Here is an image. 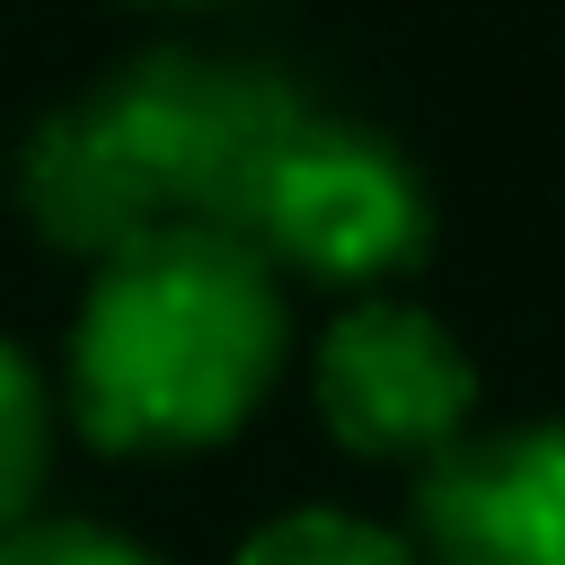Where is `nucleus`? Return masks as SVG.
I'll use <instances>...</instances> for the list:
<instances>
[{"mask_svg":"<svg viewBox=\"0 0 565 565\" xmlns=\"http://www.w3.org/2000/svg\"><path fill=\"white\" fill-rule=\"evenodd\" d=\"M282 371V282L230 230H150L88 274L71 327V424L124 459L230 441Z\"/></svg>","mask_w":565,"mask_h":565,"instance_id":"nucleus-1","label":"nucleus"},{"mask_svg":"<svg viewBox=\"0 0 565 565\" xmlns=\"http://www.w3.org/2000/svg\"><path fill=\"white\" fill-rule=\"evenodd\" d=\"M88 106L141 168L168 230L194 221V230H230V238H247V212H256L274 159L309 115L291 79H274L256 62L185 53V44L124 62Z\"/></svg>","mask_w":565,"mask_h":565,"instance_id":"nucleus-2","label":"nucleus"},{"mask_svg":"<svg viewBox=\"0 0 565 565\" xmlns=\"http://www.w3.org/2000/svg\"><path fill=\"white\" fill-rule=\"evenodd\" d=\"M433 238V194L415 177V159L344 115H300V132L282 141L256 212H247V247L274 274L300 282H388L424 256Z\"/></svg>","mask_w":565,"mask_h":565,"instance_id":"nucleus-3","label":"nucleus"},{"mask_svg":"<svg viewBox=\"0 0 565 565\" xmlns=\"http://www.w3.org/2000/svg\"><path fill=\"white\" fill-rule=\"evenodd\" d=\"M318 424L380 468H433L450 441H468L477 415V362L468 344L406 300H362L318 335Z\"/></svg>","mask_w":565,"mask_h":565,"instance_id":"nucleus-4","label":"nucleus"},{"mask_svg":"<svg viewBox=\"0 0 565 565\" xmlns=\"http://www.w3.org/2000/svg\"><path fill=\"white\" fill-rule=\"evenodd\" d=\"M415 565H565V424H494L415 477Z\"/></svg>","mask_w":565,"mask_h":565,"instance_id":"nucleus-5","label":"nucleus"},{"mask_svg":"<svg viewBox=\"0 0 565 565\" xmlns=\"http://www.w3.org/2000/svg\"><path fill=\"white\" fill-rule=\"evenodd\" d=\"M18 212H26V230L53 256H79V265H106L132 238L168 230L150 185H141V168L124 159V141L106 132V115L88 97L53 106L26 132V150H18Z\"/></svg>","mask_w":565,"mask_h":565,"instance_id":"nucleus-6","label":"nucleus"},{"mask_svg":"<svg viewBox=\"0 0 565 565\" xmlns=\"http://www.w3.org/2000/svg\"><path fill=\"white\" fill-rule=\"evenodd\" d=\"M53 388L35 380V362L18 344H0V539L35 521V494L53 477Z\"/></svg>","mask_w":565,"mask_h":565,"instance_id":"nucleus-7","label":"nucleus"},{"mask_svg":"<svg viewBox=\"0 0 565 565\" xmlns=\"http://www.w3.org/2000/svg\"><path fill=\"white\" fill-rule=\"evenodd\" d=\"M230 565H415V547L380 521L335 512V503H300V512L265 521Z\"/></svg>","mask_w":565,"mask_h":565,"instance_id":"nucleus-8","label":"nucleus"},{"mask_svg":"<svg viewBox=\"0 0 565 565\" xmlns=\"http://www.w3.org/2000/svg\"><path fill=\"white\" fill-rule=\"evenodd\" d=\"M0 565H159V556L97 521H26L0 539Z\"/></svg>","mask_w":565,"mask_h":565,"instance_id":"nucleus-9","label":"nucleus"},{"mask_svg":"<svg viewBox=\"0 0 565 565\" xmlns=\"http://www.w3.org/2000/svg\"><path fill=\"white\" fill-rule=\"evenodd\" d=\"M168 9H203V0H168Z\"/></svg>","mask_w":565,"mask_h":565,"instance_id":"nucleus-10","label":"nucleus"}]
</instances>
